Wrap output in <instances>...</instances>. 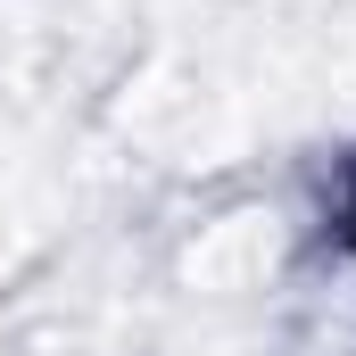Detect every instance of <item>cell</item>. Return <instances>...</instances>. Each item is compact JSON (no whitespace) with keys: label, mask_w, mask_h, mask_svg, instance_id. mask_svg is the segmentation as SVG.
I'll return each mask as SVG.
<instances>
[{"label":"cell","mask_w":356,"mask_h":356,"mask_svg":"<svg viewBox=\"0 0 356 356\" xmlns=\"http://www.w3.org/2000/svg\"><path fill=\"white\" fill-rule=\"evenodd\" d=\"M282 257V232H273V216H232V224H216L191 257H182V282L191 290H257Z\"/></svg>","instance_id":"cell-1"}]
</instances>
